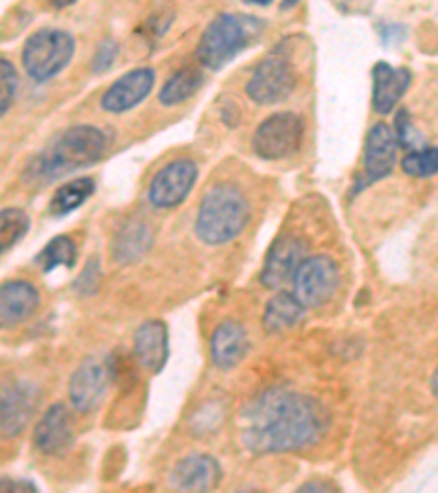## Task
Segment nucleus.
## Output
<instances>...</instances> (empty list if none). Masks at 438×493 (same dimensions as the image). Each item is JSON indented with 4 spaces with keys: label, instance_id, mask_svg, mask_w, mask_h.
Here are the masks:
<instances>
[{
    "label": "nucleus",
    "instance_id": "obj_1",
    "mask_svg": "<svg viewBox=\"0 0 438 493\" xmlns=\"http://www.w3.org/2000/svg\"><path fill=\"white\" fill-rule=\"evenodd\" d=\"M325 412L311 397L288 389H270L252 399L239 417L242 443L252 454L296 451L318 443Z\"/></svg>",
    "mask_w": 438,
    "mask_h": 493
},
{
    "label": "nucleus",
    "instance_id": "obj_2",
    "mask_svg": "<svg viewBox=\"0 0 438 493\" xmlns=\"http://www.w3.org/2000/svg\"><path fill=\"white\" fill-rule=\"evenodd\" d=\"M250 220V202L242 189L219 182L204 193L197 209L196 235L206 246L228 243L246 228Z\"/></svg>",
    "mask_w": 438,
    "mask_h": 493
},
{
    "label": "nucleus",
    "instance_id": "obj_3",
    "mask_svg": "<svg viewBox=\"0 0 438 493\" xmlns=\"http://www.w3.org/2000/svg\"><path fill=\"white\" fill-rule=\"evenodd\" d=\"M105 151V135L99 127L75 126L64 130L44 147L35 158L34 172L38 178L53 180L95 165Z\"/></svg>",
    "mask_w": 438,
    "mask_h": 493
},
{
    "label": "nucleus",
    "instance_id": "obj_4",
    "mask_svg": "<svg viewBox=\"0 0 438 493\" xmlns=\"http://www.w3.org/2000/svg\"><path fill=\"white\" fill-rule=\"evenodd\" d=\"M265 22L257 16L242 13H221L202 34L197 42V62L209 71H219L242 50L261 38Z\"/></svg>",
    "mask_w": 438,
    "mask_h": 493
},
{
    "label": "nucleus",
    "instance_id": "obj_5",
    "mask_svg": "<svg viewBox=\"0 0 438 493\" xmlns=\"http://www.w3.org/2000/svg\"><path fill=\"white\" fill-rule=\"evenodd\" d=\"M75 40L68 31L42 29L22 46V66L34 81H49L71 64Z\"/></svg>",
    "mask_w": 438,
    "mask_h": 493
},
{
    "label": "nucleus",
    "instance_id": "obj_6",
    "mask_svg": "<svg viewBox=\"0 0 438 493\" xmlns=\"http://www.w3.org/2000/svg\"><path fill=\"white\" fill-rule=\"evenodd\" d=\"M303 143V121L294 112H276L257 127L252 150L263 160H280L296 154Z\"/></svg>",
    "mask_w": 438,
    "mask_h": 493
},
{
    "label": "nucleus",
    "instance_id": "obj_7",
    "mask_svg": "<svg viewBox=\"0 0 438 493\" xmlns=\"http://www.w3.org/2000/svg\"><path fill=\"white\" fill-rule=\"evenodd\" d=\"M294 297L305 307H320L335 294L340 270L331 257H307L294 274Z\"/></svg>",
    "mask_w": 438,
    "mask_h": 493
},
{
    "label": "nucleus",
    "instance_id": "obj_8",
    "mask_svg": "<svg viewBox=\"0 0 438 493\" xmlns=\"http://www.w3.org/2000/svg\"><path fill=\"white\" fill-rule=\"evenodd\" d=\"M296 86V73L283 55H267L255 68L252 77L246 84V95L255 104L272 105L288 99Z\"/></svg>",
    "mask_w": 438,
    "mask_h": 493
},
{
    "label": "nucleus",
    "instance_id": "obj_9",
    "mask_svg": "<svg viewBox=\"0 0 438 493\" xmlns=\"http://www.w3.org/2000/svg\"><path fill=\"white\" fill-rule=\"evenodd\" d=\"M197 180V165L191 158H178L165 165L150 184V202L156 209H172L182 204Z\"/></svg>",
    "mask_w": 438,
    "mask_h": 493
},
{
    "label": "nucleus",
    "instance_id": "obj_10",
    "mask_svg": "<svg viewBox=\"0 0 438 493\" xmlns=\"http://www.w3.org/2000/svg\"><path fill=\"white\" fill-rule=\"evenodd\" d=\"M396 163V136L386 123H377L368 130L364 141V169L359 189L384 180L393 173Z\"/></svg>",
    "mask_w": 438,
    "mask_h": 493
},
{
    "label": "nucleus",
    "instance_id": "obj_11",
    "mask_svg": "<svg viewBox=\"0 0 438 493\" xmlns=\"http://www.w3.org/2000/svg\"><path fill=\"white\" fill-rule=\"evenodd\" d=\"M108 366L99 358H86L68 381V397L77 412L88 414L101 404L108 390Z\"/></svg>",
    "mask_w": 438,
    "mask_h": 493
},
{
    "label": "nucleus",
    "instance_id": "obj_12",
    "mask_svg": "<svg viewBox=\"0 0 438 493\" xmlns=\"http://www.w3.org/2000/svg\"><path fill=\"white\" fill-rule=\"evenodd\" d=\"M307 259L305 243L296 237H280L272 243L267 250L265 264L261 270V285L263 288H283L285 283L294 281V274L301 268L303 261Z\"/></svg>",
    "mask_w": 438,
    "mask_h": 493
},
{
    "label": "nucleus",
    "instance_id": "obj_13",
    "mask_svg": "<svg viewBox=\"0 0 438 493\" xmlns=\"http://www.w3.org/2000/svg\"><path fill=\"white\" fill-rule=\"evenodd\" d=\"M154 80L156 73L147 66L126 73V75L119 77V80L104 92V96H101V108L112 114H121L136 108V105L150 95L151 89H154Z\"/></svg>",
    "mask_w": 438,
    "mask_h": 493
},
{
    "label": "nucleus",
    "instance_id": "obj_14",
    "mask_svg": "<svg viewBox=\"0 0 438 493\" xmlns=\"http://www.w3.org/2000/svg\"><path fill=\"white\" fill-rule=\"evenodd\" d=\"M73 439H75V430H73L71 412L64 404H53L44 412V417L35 423L34 430V445L42 454L58 456L64 454L71 448Z\"/></svg>",
    "mask_w": 438,
    "mask_h": 493
},
{
    "label": "nucleus",
    "instance_id": "obj_15",
    "mask_svg": "<svg viewBox=\"0 0 438 493\" xmlns=\"http://www.w3.org/2000/svg\"><path fill=\"white\" fill-rule=\"evenodd\" d=\"M221 481V467L209 454H191L178 460L172 472V485L178 491H213Z\"/></svg>",
    "mask_w": 438,
    "mask_h": 493
},
{
    "label": "nucleus",
    "instance_id": "obj_16",
    "mask_svg": "<svg viewBox=\"0 0 438 493\" xmlns=\"http://www.w3.org/2000/svg\"><path fill=\"white\" fill-rule=\"evenodd\" d=\"M412 84V73L408 68L390 66L388 62H377L373 66V110L377 114H390L401 96Z\"/></svg>",
    "mask_w": 438,
    "mask_h": 493
},
{
    "label": "nucleus",
    "instance_id": "obj_17",
    "mask_svg": "<svg viewBox=\"0 0 438 493\" xmlns=\"http://www.w3.org/2000/svg\"><path fill=\"white\" fill-rule=\"evenodd\" d=\"M134 356L150 373H160L169 359V331L163 320H147L134 334Z\"/></svg>",
    "mask_w": 438,
    "mask_h": 493
},
{
    "label": "nucleus",
    "instance_id": "obj_18",
    "mask_svg": "<svg viewBox=\"0 0 438 493\" xmlns=\"http://www.w3.org/2000/svg\"><path fill=\"white\" fill-rule=\"evenodd\" d=\"M40 305V292L29 281H4L0 288V325L3 329L20 325Z\"/></svg>",
    "mask_w": 438,
    "mask_h": 493
},
{
    "label": "nucleus",
    "instance_id": "obj_19",
    "mask_svg": "<svg viewBox=\"0 0 438 493\" xmlns=\"http://www.w3.org/2000/svg\"><path fill=\"white\" fill-rule=\"evenodd\" d=\"M248 349H250V343H248L246 329L234 320L221 322L211 338V358L221 371H230L242 364Z\"/></svg>",
    "mask_w": 438,
    "mask_h": 493
},
{
    "label": "nucleus",
    "instance_id": "obj_20",
    "mask_svg": "<svg viewBox=\"0 0 438 493\" xmlns=\"http://www.w3.org/2000/svg\"><path fill=\"white\" fill-rule=\"evenodd\" d=\"M34 390L25 384H12L4 386L3 389V436L9 439V436H16L25 430L27 421L31 419V412H34Z\"/></svg>",
    "mask_w": 438,
    "mask_h": 493
},
{
    "label": "nucleus",
    "instance_id": "obj_21",
    "mask_svg": "<svg viewBox=\"0 0 438 493\" xmlns=\"http://www.w3.org/2000/svg\"><path fill=\"white\" fill-rule=\"evenodd\" d=\"M307 307L298 301L294 294L289 292H279L276 297H272L267 301L265 312H263L261 325L265 334H280V331H288L289 327L296 325L303 318V312Z\"/></svg>",
    "mask_w": 438,
    "mask_h": 493
},
{
    "label": "nucleus",
    "instance_id": "obj_22",
    "mask_svg": "<svg viewBox=\"0 0 438 493\" xmlns=\"http://www.w3.org/2000/svg\"><path fill=\"white\" fill-rule=\"evenodd\" d=\"M204 84V75L197 68H182V71L173 73L165 86L158 92V101L163 105H178L182 101L191 99L197 90Z\"/></svg>",
    "mask_w": 438,
    "mask_h": 493
},
{
    "label": "nucleus",
    "instance_id": "obj_23",
    "mask_svg": "<svg viewBox=\"0 0 438 493\" xmlns=\"http://www.w3.org/2000/svg\"><path fill=\"white\" fill-rule=\"evenodd\" d=\"M92 193H95V180L88 176L75 178L71 180V182L62 184V187L53 193V197H50L49 202L50 215L59 218V215L71 213V211H75L77 206L84 204Z\"/></svg>",
    "mask_w": 438,
    "mask_h": 493
},
{
    "label": "nucleus",
    "instance_id": "obj_24",
    "mask_svg": "<svg viewBox=\"0 0 438 493\" xmlns=\"http://www.w3.org/2000/svg\"><path fill=\"white\" fill-rule=\"evenodd\" d=\"M150 243H151L150 226L142 222H132L117 235V239H114L112 257L117 261H121V264H127V261L138 259V257L150 248Z\"/></svg>",
    "mask_w": 438,
    "mask_h": 493
},
{
    "label": "nucleus",
    "instance_id": "obj_25",
    "mask_svg": "<svg viewBox=\"0 0 438 493\" xmlns=\"http://www.w3.org/2000/svg\"><path fill=\"white\" fill-rule=\"evenodd\" d=\"M77 259V248L68 235L53 237L44 246V250L35 257V264L42 268V272H53L55 268H73Z\"/></svg>",
    "mask_w": 438,
    "mask_h": 493
},
{
    "label": "nucleus",
    "instance_id": "obj_26",
    "mask_svg": "<svg viewBox=\"0 0 438 493\" xmlns=\"http://www.w3.org/2000/svg\"><path fill=\"white\" fill-rule=\"evenodd\" d=\"M29 230V215L22 209H3L0 213V243H3V252L16 242H20Z\"/></svg>",
    "mask_w": 438,
    "mask_h": 493
},
{
    "label": "nucleus",
    "instance_id": "obj_27",
    "mask_svg": "<svg viewBox=\"0 0 438 493\" xmlns=\"http://www.w3.org/2000/svg\"><path fill=\"white\" fill-rule=\"evenodd\" d=\"M401 167L408 176L432 178L438 173V147H421L401 160Z\"/></svg>",
    "mask_w": 438,
    "mask_h": 493
},
{
    "label": "nucleus",
    "instance_id": "obj_28",
    "mask_svg": "<svg viewBox=\"0 0 438 493\" xmlns=\"http://www.w3.org/2000/svg\"><path fill=\"white\" fill-rule=\"evenodd\" d=\"M0 86H3L0 89V112L7 114L18 90V75L13 71L12 62H7V59H0Z\"/></svg>",
    "mask_w": 438,
    "mask_h": 493
},
{
    "label": "nucleus",
    "instance_id": "obj_29",
    "mask_svg": "<svg viewBox=\"0 0 438 493\" xmlns=\"http://www.w3.org/2000/svg\"><path fill=\"white\" fill-rule=\"evenodd\" d=\"M96 285H99V259L92 257L84 272L80 274V279H77L75 289L81 294H92L96 289Z\"/></svg>",
    "mask_w": 438,
    "mask_h": 493
},
{
    "label": "nucleus",
    "instance_id": "obj_30",
    "mask_svg": "<svg viewBox=\"0 0 438 493\" xmlns=\"http://www.w3.org/2000/svg\"><path fill=\"white\" fill-rule=\"evenodd\" d=\"M117 50H119V46H117V42H112V40H105V42H101L99 49H96L95 62H92L95 73L108 71V68L114 64V59H117Z\"/></svg>",
    "mask_w": 438,
    "mask_h": 493
},
{
    "label": "nucleus",
    "instance_id": "obj_31",
    "mask_svg": "<svg viewBox=\"0 0 438 493\" xmlns=\"http://www.w3.org/2000/svg\"><path fill=\"white\" fill-rule=\"evenodd\" d=\"M410 132H412V121H410L408 110H399V112H396V117H395L396 141H401L403 145H412V136H410Z\"/></svg>",
    "mask_w": 438,
    "mask_h": 493
},
{
    "label": "nucleus",
    "instance_id": "obj_32",
    "mask_svg": "<svg viewBox=\"0 0 438 493\" xmlns=\"http://www.w3.org/2000/svg\"><path fill=\"white\" fill-rule=\"evenodd\" d=\"M327 487L329 485H325V482H305V485L301 487V491H325Z\"/></svg>",
    "mask_w": 438,
    "mask_h": 493
},
{
    "label": "nucleus",
    "instance_id": "obj_33",
    "mask_svg": "<svg viewBox=\"0 0 438 493\" xmlns=\"http://www.w3.org/2000/svg\"><path fill=\"white\" fill-rule=\"evenodd\" d=\"M75 3V0H49L50 7L55 9H64V7H71V4Z\"/></svg>",
    "mask_w": 438,
    "mask_h": 493
},
{
    "label": "nucleus",
    "instance_id": "obj_34",
    "mask_svg": "<svg viewBox=\"0 0 438 493\" xmlns=\"http://www.w3.org/2000/svg\"><path fill=\"white\" fill-rule=\"evenodd\" d=\"M430 390H432V395L438 399V368L434 371V375H432V380H430Z\"/></svg>",
    "mask_w": 438,
    "mask_h": 493
},
{
    "label": "nucleus",
    "instance_id": "obj_35",
    "mask_svg": "<svg viewBox=\"0 0 438 493\" xmlns=\"http://www.w3.org/2000/svg\"><path fill=\"white\" fill-rule=\"evenodd\" d=\"M243 3L259 4V7H267V4H272V3H274V0H243Z\"/></svg>",
    "mask_w": 438,
    "mask_h": 493
},
{
    "label": "nucleus",
    "instance_id": "obj_36",
    "mask_svg": "<svg viewBox=\"0 0 438 493\" xmlns=\"http://www.w3.org/2000/svg\"><path fill=\"white\" fill-rule=\"evenodd\" d=\"M296 4H298V0H285L283 9H292V7H296Z\"/></svg>",
    "mask_w": 438,
    "mask_h": 493
}]
</instances>
